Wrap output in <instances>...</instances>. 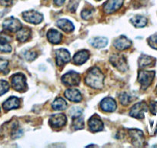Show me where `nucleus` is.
Returning <instances> with one entry per match:
<instances>
[{
	"label": "nucleus",
	"instance_id": "f257e3e1",
	"mask_svg": "<svg viewBox=\"0 0 157 148\" xmlns=\"http://www.w3.org/2000/svg\"><path fill=\"white\" fill-rule=\"evenodd\" d=\"M85 83L87 86L96 90L103 87L104 75L97 67H93L87 72L85 77Z\"/></svg>",
	"mask_w": 157,
	"mask_h": 148
},
{
	"label": "nucleus",
	"instance_id": "f03ea898",
	"mask_svg": "<svg viewBox=\"0 0 157 148\" xmlns=\"http://www.w3.org/2000/svg\"><path fill=\"white\" fill-rule=\"evenodd\" d=\"M155 77V72L154 71L141 70L139 72L138 81L141 85L143 90H146L152 84Z\"/></svg>",
	"mask_w": 157,
	"mask_h": 148
},
{
	"label": "nucleus",
	"instance_id": "7ed1b4c3",
	"mask_svg": "<svg viewBox=\"0 0 157 148\" xmlns=\"http://www.w3.org/2000/svg\"><path fill=\"white\" fill-rule=\"evenodd\" d=\"M11 83L13 88L16 91L24 92L27 89L26 79L22 73L14 74L11 77Z\"/></svg>",
	"mask_w": 157,
	"mask_h": 148
},
{
	"label": "nucleus",
	"instance_id": "20e7f679",
	"mask_svg": "<svg viewBox=\"0 0 157 148\" xmlns=\"http://www.w3.org/2000/svg\"><path fill=\"white\" fill-rule=\"evenodd\" d=\"M62 82L68 87L78 86L80 82V76L74 71H69L62 76Z\"/></svg>",
	"mask_w": 157,
	"mask_h": 148
},
{
	"label": "nucleus",
	"instance_id": "39448f33",
	"mask_svg": "<svg viewBox=\"0 0 157 148\" xmlns=\"http://www.w3.org/2000/svg\"><path fill=\"white\" fill-rule=\"evenodd\" d=\"M148 111V106L145 102H140L135 104L131 108L129 115L137 119H142L144 117L145 114Z\"/></svg>",
	"mask_w": 157,
	"mask_h": 148
},
{
	"label": "nucleus",
	"instance_id": "423d86ee",
	"mask_svg": "<svg viewBox=\"0 0 157 148\" xmlns=\"http://www.w3.org/2000/svg\"><path fill=\"white\" fill-rule=\"evenodd\" d=\"M70 53L66 49L56 50V62L58 66H63L70 61Z\"/></svg>",
	"mask_w": 157,
	"mask_h": 148
},
{
	"label": "nucleus",
	"instance_id": "0eeeda50",
	"mask_svg": "<svg viewBox=\"0 0 157 148\" xmlns=\"http://www.w3.org/2000/svg\"><path fill=\"white\" fill-rule=\"evenodd\" d=\"M22 17L24 20L26 21L27 22L33 24H39L43 21V16L41 13L38 12L34 11V10H30V11L24 12L22 13Z\"/></svg>",
	"mask_w": 157,
	"mask_h": 148
},
{
	"label": "nucleus",
	"instance_id": "6e6552de",
	"mask_svg": "<svg viewBox=\"0 0 157 148\" xmlns=\"http://www.w3.org/2000/svg\"><path fill=\"white\" fill-rule=\"evenodd\" d=\"M129 134L130 136L131 140L134 146H142L145 142L144 135L141 130L137 129H132L129 130Z\"/></svg>",
	"mask_w": 157,
	"mask_h": 148
},
{
	"label": "nucleus",
	"instance_id": "1a4fd4ad",
	"mask_svg": "<svg viewBox=\"0 0 157 148\" xmlns=\"http://www.w3.org/2000/svg\"><path fill=\"white\" fill-rule=\"evenodd\" d=\"M124 0H107L103 6L104 12L107 14H110L120 10L123 6Z\"/></svg>",
	"mask_w": 157,
	"mask_h": 148
},
{
	"label": "nucleus",
	"instance_id": "9d476101",
	"mask_svg": "<svg viewBox=\"0 0 157 148\" xmlns=\"http://www.w3.org/2000/svg\"><path fill=\"white\" fill-rule=\"evenodd\" d=\"M110 62L115 67L123 72L126 71L128 68L127 62L123 55H113L110 58Z\"/></svg>",
	"mask_w": 157,
	"mask_h": 148
},
{
	"label": "nucleus",
	"instance_id": "9b49d317",
	"mask_svg": "<svg viewBox=\"0 0 157 148\" xmlns=\"http://www.w3.org/2000/svg\"><path fill=\"white\" fill-rule=\"evenodd\" d=\"M49 124L53 128H60L65 126L67 122V119L65 114H56L51 116L49 118Z\"/></svg>",
	"mask_w": 157,
	"mask_h": 148
},
{
	"label": "nucleus",
	"instance_id": "f8f14e48",
	"mask_svg": "<svg viewBox=\"0 0 157 148\" xmlns=\"http://www.w3.org/2000/svg\"><path fill=\"white\" fill-rule=\"evenodd\" d=\"M3 28L10 32H17L22 28V23L16 18H9L3 22Z\"/></svg>",
	"mask_w": 157,
	"mask_h": 148
},
{
	"label": "nucleus",
	"instance_id": "ddd939ff",
	"mask_svg": "<svg viewBox=\"0 0 157 148\" xmlns=\"http://www.w3.org/2000/svg\"><path fill=\"white\" fill-rule=\"evenodd\" d=\"M114 46L119 50H125L129 49L132 45V42L125 36H121L116 39L114 41Z\"/></svg>",
	"mask_w": 157,
	"mask_h": 148
},
{
	"label": "nucleus",
	"instance_id": "4468645a",
	"mask_svg": "<svg viewBox=\"0 0 157 148\" xmlns=\"http://www.w3.org/2000/svg\"><path fill=\"white\" fill-rule=\"evenodd\" d=\"M89 127L93 132H99L103 130L104 125L101 119L98 116H93L89 120Z\"/></svg>",
	"mask_w": 157,
	"mask_h": 148
},
{
	"label": "nucleus",
	"instance_id": "2eb2a0df",
	"mask_svg": "<svg viewBox=\"0 0 157 148\" xmlns=\"http://www.w3.org/2000/svg\"><path fill=\"white\" fill-rule=\"evenodd\" d=\"M100 107L105 112H113L116 109V102L113 98H105L101 101Z\"/></svg>",
	"mask_w": 157,
	"mask_h": 148
},
{
	"label": "nucleus",
	"instance_id": "dca6fc26",
	"mask_svg": "<svg viewBox=\"0 0 157 148\" xmlns=\"http://www.w3.org/2000/svg\"><path fill=\"white\" fill-rule=\"evenodd\" d=\"M90 58V53L87 50H80L74 55L72 61L75 65H82Z\"/></svg>",
	"mask_w": 157,
	"mask_h": 148
},
{
	"label": "nucleus",
	"instance_id": "f3484780",
	"mask_svg": "<svg viewBox=\"0 0 157 148\" xmlns=\"http://www.w3.org/2000/svg\"><path fill=\"white\" fill-rule=\"evenodd\" d=\"M19 106H20V100L19 98L16 97V96H11L3 103L2 107L6 111H9V110H13V109L19 108Z\"/></svg>",
	"mask_w": 157,
	"mask_h": 148
},
{
	"label": "nucleus",
	"instance_id": "a211bd4d",
	"mask_svg": "<svg viewBox=\"0 0 157 148\" xmlns=\"http://www.w3.org/2000/svg\"><path fill=\"white\" fill-rule=\"evenodd\" d=\"M65 96L69 100L75 103L80 102L82 99L80 92L76 89H68V90H66L65 92Z\"/></svg>",
	"mask_w": 157,
	"mask_h": 148
},
{
	"label": "nucleus",
	"instance_id": "6ab92c4d",
	"mask_svg": "<svg viewBox=\"0 0 157 148\" xmlns=\"http://www.w3.org/2000/svg\"><path fill=\"white\" fill-rule=\"evenodd\" d=\"M47 39L52 44H59L63 40V35L56 29H50L47 33Z\"/></svg>",
	"mask_w": 157,
	"mask_h": 148
},
{
	"label": "nucleus",
	"instance_id": "aec40b11",
	"mask_svg": "<svg viewBox=\"0 0 157 148\" xmlns=\"http://www.w3.org/2000/svg\"><path fill=\"white\" fill-rule=\"evenodd\" d=\"M56 25L60 29L63 31L66 32V33H72L74 30V25L71 21L69 19H59L56 22Z\"/></svg>",
	"mask_w": 157,
	"mask_h": 148
},
{
	"label": "nucleus",
	"instance_id": "412c9836",
	"mask_svg": "<svg viewBox=\"0 0 157 148\" xmlns=\"http://www.w3.org/2000/svg\"><path fill=\"white\" fill-rule=\"evenodd\" d=\"M31 36V30L29 28H21L19 31H17L16 39L19 42L24 43L29 40Z\"/></svg>",
	"mask_w": 157,
	"mask_h": 148
},
{
	"label": "nucleus",
	"instance_id": "4be33fe9",
	"mask_svg": "<svg viewBox=\"0 0 157 148\" xmlns=\"http://www.w3.org/2000/svg\"><path fill=\"white\" fill-rule=\"evenodd\" d=\"M155 63V58L147 55H142L139 59V66L142 68L153 66Z\"/></svg>",
	"mask_w": 157,
	"mask_h": 148
},
{
	"label": "nucleus",
	"instance_id": "5701e85b",
	"mask_svg": "<svg viewBox=\"0 0 157 148\" xmlns=\"http://www.w3.org/2000/svg\"><path fill=\"white\" fill-rule=\"evenodd\" d=\"M90 43L93 47L100 49V48H103L106 46L107 43H108V40L105 37L99 36V37H95V38L90 40Z\"/></svg>",
	"mask_w": 157,
	"mask_h": 148
},
{
	"label": "nucleus",
	"instance_id": "b1692460",
	"mask_svg": "<svg viewBox=\"0 0 157 148\" xmlns=\"http://www.w3.org/2000/svg\"><path fill=\"white\" fill-rule=\"evenodd\" d=\"M131 22L133 24L134 26L137 27V28H142V27L146 26L147 24V19L145 16H140V15H137L132 17L131 19Z\"/></svg>",
	"mask_w": 157,
	"mask_h": 148
},
{
	"label": "nucleus",
	"instance_id": "393cba45",
	"mask_svg": "<svg viewBox=\"0 0 157 148\" xmlns=\"http://www.w3.org/2000/svg\"><path fill=\"white\" fill-rule=\"evenodd\" d=\"M52 107L55 110H63L67 107V102L62 97L56 98L52 103Z\"/></svg>",
	"mask_w": 157,
	"mask_h": 148
},
{
	"label": "nucleus",
	"instance_id": "a878e982",
	"mask_svg": "<svg viewBox=\"0 0 157 148\" xmlns=\"http://www.w3.org/2000/svg\"><path fill=\"white\" fill-rule=\"evenodd\" d=\"M0 51L4 53H10L12 51V46L7 40L2 36H0Z\"/></svg>",
	"mask_w": 157,
	"mask_h": 148
},
{
	"label": "nucleus",
	"instance_id": "bb28decb",
	"mask_svg": "<svg viewBox=\"0 0 157 148\" xmlns=\"http://www.w3.org/2000/svg\"><path fill=\"white\" fill-rule=\"evenodd\" d=\"M72 126L75 130H82L85 127V123H84V120L82 117H76V118L73 119V122H72Z\"/></svg>",
	"mask_w": 157,
	"mask_h": 148
},
{
	"label": "nucleus",
	"instance_id": "cd10ccee",
	"mask_svg": "<svg viewBox=\"0 0 157 148\" xmlns=\"http://www.w3.org/2000/svg\"><path fill=\"white\" fill-rule=\"evenodd\" d=\"M82 113V108H80V107H72V108H71V110H69V115H70V117H72V119L80 117Z\"/></svg>",
	"mask_w": 157,
	"mask_h": 148
},
{
	"label": "nucleus",
	"instance_id": "c85d7f7f",
	"mask_svg": "<svg viewBox=\"0 0 157 148\" xmlns=\"http://www.w3.org/2000/svg\"><path fill=\"white\" fill-rule=\"evenodd\" d=\"M120 103L123 104V105H128V104L132 101V97H131L130 95L128 94V93H121L120 96Z\"/></svg>",
	"mask_w": 157,
	"mask_h": 148
},
{
	"label": "nucleus",
	"instance_id": "c756f323",
	"mask_svg": "<svg viewBox=\"0 0 157 148\" xmlns=\"http://www.w3.org/2000/svg\"><path fill=\"white\" fill-rule=\"evenodd\" d=\"M10 90V84L6 80H0V96L5 94Z\"/></svg>",
	"mask_w": 157,
	"mask_h": 148
},
{
	"label": "nucleus",
	"instance_id": "7c9ffc66",
	"mask_svg": "<svg viewBox=\"0 0 157 148\" xmlns=\"http://www.w3.org/2000/svg\"><path fill=\"white\" fill-rule=\"evenodd\" d=\"M148 43L149 46L154 49L157 50V35H153L151 36L149 39H148Z\"/></svg>",
	"mask_w": 157,
	"mask_h": 148
},
{
	"label": "nucleus",
	"instance_id": "2f4dec72",
	"mask_svg": "<svg viewBox=\"0 0 157 148\" xmlns=\"http://www.w3.org/2000/svg\"><path fill=\"white\" fill-rule=\"evenodd\" d=\"M92 14H93V10L86 9V10H84L82 12V13H81V16H82V17L83 18V19H89L91 18Z\"/></svg>",
	"mask_w": 157,
	"mask_h": 148
},
{
	"label": "nucleus",
	"instance_id": "473e14b6",
	"mask_svg": "<svg viewBox=\"0 0 157 148\" xmlns=\"http://www.w3.org/2000/svg\"><path fill=\"white\" fill-rule=\"evenodd\" d=\"M25 57L28 61H33L37 57V54L35 52H27L25 53Z\"/></svg>",
	"mask_w": 157,
	"mask_h": 148
},
{
	"label": "nucleus",
	"instance_id": "72a5a7b5",
	"mask_svg": "<svg viewBox=\"0 0 157 148\" xmlns=\"http://www.w3.org/2000/svg\"><path fill=\"white\" fill-rule=\"evenodd\" d=\"M8 64L9 63L7 60L0 59V72H4L7 69Z\"/></svg>",
	"mask_w": 157,
	"mask_h": 148
},
{
	"label": "nucleus",
	"instance_id": "f704fd0d",
	"mask_svg": "<svg viewBox=\"0 0 157 148\" xmlns=\"http://www.w3.org/2000/svg\"><path fill=\"white\" fill-rule=\"evenodd\" d=\"M149 110L152 114H157V102H152L149 105Z\"/></svg>",
	"mask_w": 157,
	"mask_h": 148
},
{
	"label": "nucleus",
	"instance_id": "c9c22d12",
	"mask_svg": "<svg viewBox=\"0 0 157 148\" xmlns=\"http://www.w3.org/2000/svg\"><path fill=\"white\" fill-rule=\"evenodd\" d=\"M78 6V2L75 1H71L69 4V9L71 12H75Z\"/></svg>",
	"mask_w": 157,
	"mask_h": 148
},
{
	"label": "nucleus",
	"instance_id": "e433bc0d",
	"mask_svg": "<svg viewBox=\"0 0 157 148\" xmlns=\"http://www.w3.org/2000/svg\"><path fill=\"white\" fill-rule=\"evenodd\" d=\"M13 0H0V3L4 6H10L12 5Z\"/></svg>",
	"mask_w": 157,
	"mask_h": 148
},
{
	"label": "nucleus",
	"instance_id": "4c0bfd02",
	"mask_svg": "<svg viewBox=\"0 0 157 148\" xmlns=\"http://www.w3.org/2000/svg\"><path fill=\"white\" fill-rule=\"evenodd\" d=\"M53 1L56 6H61L62 5H63V3H64L66 0H53Z\"/></svg>",
	"mask_w": 157,
	"mask_h": 148
},
{
	"label": "nucleus",
	"instance_id": "58836bf2",
	"mask_svg": "<svg viewBox=\"0 0 157 148\" xmlns=\"http://www.w3.org/2000/svg\"><path fill=\"white\" fill-rule=\"evenodd\" d=\"M156 93H157V87H156Z\"/></svg>",
	"mask_w": 157,
	"mask_h": 148
},
{
	"label": "nucleus",
	"instance_id": "ea45409f",
	"mask_svg": "<svg viewBox=\"0 0 157 148\" xmlns=\"http://www.w3.org/2000/svg\"><path fill=\"white\" fill-rule=\"evenodd\" d=\"M98 1H100V0H98Z\"/></svg>",
	"mask_w": 157,
	"mask_h": 148
}]
</instances>
